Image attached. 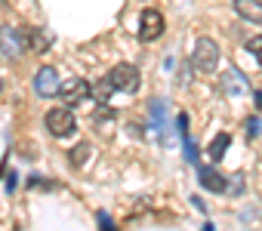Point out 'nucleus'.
Returning a JSON list of instances; mask_svg holds the SVG:
<instances>
[{
	"instance_id": "aec40b11",
	"label": "nucleus",
	"mask_w": 262,
	"mask_h": 231,
	"mask_svg": "<svg viewBox=\"0 0 262 231\" xmlns=\"http://www.w3.org/2000/svg\"><path fill=\"white\" fill-rule=\"evenodd\" d=\"M28 185H31V188H37V185H43V188H50L53 182H47V179H40V176H31V179H28Z\"/></svg>"
},
{
	"instance_id": "a211bd4d",
	"label": "nucleus",
	"mask_w": 262,
	"mask_h": 231,
	"mask_svg": "<svg viewBox=\"0 0 262 231\" xmlns=\"http://www.w3.org/2000/svg\"><path fill=\"white\" fill-rule=\"evenodd\" d=\"M228 194H244V176H234V179H231V188H228Z\"/></svg>"
},
{
	"instance_id": "9b49d317",
	"label": "nucleus",
	"mask_w": 262,
	"mask_h": 231,
	"mask_svg": "<svg viewBox=\"0 0 262 231\" xmlns=\"http://www.w3.org/2000/svg\"><path fill=\"white\" fill-rule=\"evenodd\" d=\"M228 142H231V136H228V133H219V136L210 142L207 154H210V160H213V164H219V160H222V154L228 151Z\"/></svg>"
},
{
	"instance_id": "f3484780",
	"label": "nucleus",
	"mask_w": 262,
	"mask_h": 231,
	"mask_svg": "<svg viewBox=\"0 0 262 231\" xmlns=\"http://www.w3.org/2000/svg\"><path fill=\"white\" fill-rule=\"evenodd\" d=\"M247 50L262 62V34H259V37H253V40H247Z\"/></svg>"
},
{
	"instance_id": "39448f33",
	"label": "nucleus",
	"mask_w": 262,
	"mask_h": 231,
	"mask_svg": "<svg viewBox=\"0 0 262 231\" xmlns=\"http://www.w3.org/2000/svg\"><path fill=\"white\" fill-rule=\"evenodd\" d=\"M59 96H62V102H65L68 108H74V105L86 102V96H90V83H86L83 77H68V80L59 86Z\"/></svg>"
},
{
	"instance_id": "20e7f679",
	"label": "nucleus",
	"mask_w": 262,
	"mask_h": 231,
	"mask_svg": "<svg viewBox=\"0 0 262 231\" xmlns=\"http://www.w3.org/2000/svg\"><path fill=\"white\" fill-rule=\"evenodd\" d=\"M164 34V16L158 10H142V19H139V40L142 43H151Z\"/></svg>"
},
{
	"instance_id": "1a4fd4ad",
	"label": "nucleus",
	"mask_w": 262,
	"mask_h": 231,
	"mask_svg": "<svg viewBox=\"0 0 262 231\" xmlns=\"http://www.w3.org/2000/svg\"><path fill=\"white\" fill-rule=\"evenodd\" d=\"M222 89H225L228 96H244V93L250 89V83H247V77H244L237 68H228V71L222 74Z\"/></svg>"
},
{
	"instance_id": "4468645a",
	"label": "nucleus",
	"mask_w": 262,
	"mask_h": 231,
	"mask_svg": "<svg viewBox=\"0 0 262 231\" xmlns=\"http://www.w3.org/2000/svg\"><path fill=\"white\" fill-rule=\"evenodd\" d=\"M28 37H31V50H34V53H40V50H47V47H50L47 34H43V31H37V28H31V31H28Z\"/></svg>"
},
{
	"instance_id": "f257e3e1",
	"label": "nucleus",
	"mask_w": 262,
	"mask_h": 231,
	"mask_svg": "<svg viewBox=\"0 0 262 231\" xmlns=\"http://www.w3.org/2000/svg\"><path fill=\"white\" fill-rule=\"evenodd\" d=\"M191 65H194L198 71H216V65H219V47H216L210 37H201V40L194 43Z\"/></svg>"
},
{
	"instance_id": "4be33fe9",
	"label": "nucleus",
	"mask_w": 262,
	"mask_h": 231,
	"mask_svg": "<svg viewBox=\"0 0 262 231\" xmlns=\"http://www.w3.org/2000/svg\"><path fill=\"white\" fill-rule=\"evenodd\" d=\"M0 89H4V80H0Z\"/></svg>"
},
{
	"instance_id": "6e6552de",
	"label": "nucleus",
	"mask_w": 262,
	"mask_h": 231,
	"mask_svg": "<svg viewBox=\"0 0 262 231\" xmlns=\"http://www.w3.org/2000/svg\"><path fill=\"white\" fill-rule=\"evenodd\" d=\"M198 179H201V185H204L207 191H213V194H225V191H228V179H225L216 167H198Z\"/></svg>"
},
{
	"instance_id": "7ed1b4c3",
	"label": "nucleus",
	"mask_w": 262,
	"mask_h": 231,
	"mask_svg": "<svg viewBox=\"0 0 262 231\" xmlns=\"http://www.w3.org/2000/svg\"><path fill=\"white\" fill-rule=\"evenodd\" d=\"M108 77H111V83H114L117 89H123V93H136V89H139V68H136V65L120 62V65L111 68Z\"/></svg>"
},
{
	"instance_id": "ddd939ff",
	"label": "nucleus",
	"mask_w": 262,
	"mask_h": 231,
	"mask_svg": "<svg viewBox=\"0 0 262 231\" xmlns=\"http://www.w3.org/2000/svg\"><path fill=\"white\" fill-rule=\"evenodd\" d=\"M151 124H155V130L164 136V102H161V99H151Z\"/></svg>"
},
{
	"instance_id": "9d476101",
	"label": "nucleus",
	"mask_w": 262,
	"mask_h": 231,
	"mask_svg": "<svg viewBox=\"0 0 262 231\" xmlns=\"http://www.w3.org/2000/svg\"><path fill=\"white\" fill-rule=\"evenodd\" d=\"M234 13L237 16H244L247 22H256V25H262V0H234Z\"/></svg>"
},
{
	"instance_id": "412c9836",
	"label": "nucleus",
	"mask_w": 262,
	"mask_h": 231,
	"mask_svg": "<svg viewBox=\"0 0 262 231\" xmlns=\"http://www.w3.org/2000/svg\"><path fill=\"white\" fill-rule=\"evenodd\" d=\"M204 231H216V228H213V225H210V222H207V225H204Z\"/></svg>"
},
{
	"instance_id": "f8f14e48",
	"label": "nucleus",
	"mask_w": 262,
	"mask_h": 231,
	"mask_svg": "<svg viewBox=\"0 0 262 231\" xmlns=\"http://www.w3.org/2000/svg\"><path fill=\"white\" fill-rule=\"evenodd\" d=\"M114 89H117V86L111 83V77H102V80H99V83L93 86V96H96L99 102H108V96H111Z\"/></svg>"
},
{
	"instance_id": "dca6fc26",
	"label": "nucleus",
	"mask_w": 262,
	"mask_h": 231,
	"mask_svg": "<svg viewBox=\"0 0 262 231\" xmlns=\"http://www.w3.org/2000/svg\"><path fill=\"white\" fill-rule=\"evenodd\" d=\"M96 222H99V228H102V231H117V228H114V222H111V216H108V213H96Z\"/></svg>"
},
{
	"instance_id": "6ab92c4d",
	"label": "nucleus",
	"mask_w": 262,
	"mask_h": 231,
	"mask_svg": "<svg viewBox=\"0 0 262 231\" xmlns=\"http://www.w3.org/2000/svg\"><path fill=\"white\" fill-rule=\"evenodd\" d=\"M256 133H259V121H256V118H250V121H247V136L253 139Z\"/></svg>"
},
{
	"instance_id": "423d86ee",
	"label": "nucleus",
	"mask_w": 262,
	"mask_h": 231,
	"mask_svg": "<svg viewBox=\"0 0 262 231\" xmlns=\"http://www.w3.org/2000/svg\"><path fill=\"white\" fill-rule=\"evenodd\" d=\"M59 77H56V68H50V65H43L37 74H34V93L37 96H59Z\"/></svg>"
},
{
	"instance_id": "0eeeda50",
	"label": "nucleus",
	"mask_w": 262,
	"mask_h": 231,
	"mask_svg": "<svg viewBox=\"0 0 262 231\" xmlns=\"http://www.w3.org/2000/svg\"><path fill=\"white\" fill-rule=\"evenodd\" d=\"M22 47H25L22 31H16L13 25H4V28H0V53H4V56L16 59V56L22 53Z\"/></svg>"
},
{
	"instance_id": "2eb2a0df",
	"label": "nucleus",
	"mask_w": 262,
	"mask_h": 231,
	"mask_svg": "<svg viewBox=\"0 0 262 231\" xmlns=\"http://www.w3.org/2000/svg\"><path fill=\"white\" fill-rule=\"evenodd\" d=\"M86 157H90V142H80V145L71 151V164H74V167H83Z\"/></svg>"
},
{
	"instance_id": "f03ea898",
	"label": "nucleus",
	"mask_w": 262,
	"mask_h": 231,
	"mask_svg": "<svg viewBox=\"0 0 262 231\" xmlns=\"http://www.w3.org/2000/svg\"><path fill=\"white\" fill-rule=\"evenodd\" d=\"M74 127H77V121H74V114H71L68 105L50 108V111H47V130H50L53 136H71Z\"/></svg>"
}]
</instances>
